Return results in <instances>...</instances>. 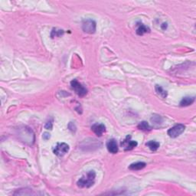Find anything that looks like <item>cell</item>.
I'll return each instance as SVG.
<instances>
[{
    "mask_svg": "<svg viewBox=\"0 0 196 196\" xmlns=\"http://www.w3.org/2000/svg\"><path fill=\"white\" fill-rule=\"evenodd\" d=\"M95 178H96V172L93 170H90L78 180L77 185L79 188H90L94 184Z\"/></svg>",
    "mask_w": 196,
    "mask_h": 196,
    "instance_id": "1",
    "label": "cell"
},
{
    "mask_svg": "<svg viewBox=\"0 0 196 196\" xmlns=\"http://www.w3.org/2000/svg\"><path fill=\"white\" fill-rule=\"evenodd\" d=\"M96 22L93 19L88 18L83 22L82 23V29L85 33L93 34L96 32Z\"/></svg>",
    "mask_w": 196,
    "mask_h": 196,
    "instance_id": "2",
    "label": "cell"
},
{
    "mask_svg": "<svg viewBox=\"0 0 196 196\" xmlns=\"http://www.w3.org/2000/svg\"><path fill=\"white\" fill-rule=\"evenodd\" d=\"M71 86L75 93L79 96H84L87 93V88L84 87L81 84H80L77 80H73L71 82Z\"/></svg>",
    "mask_w": 196,
    "mask_h": 196,
    "instance_id": "3",
    "label": "cell"
},
{
    "mask_svg": "<svg viewBox=\"0 0 196 196\" xmlns=\"http://www.w3.org/2000/svg\"><path fill=\"white\" fill-rule=\"evenodd\" d=\"M69 151V146L67 143H58L53 149V152L56 156H64Z\"/></svg>",
    "mask_w": 196,
    "mask_h": 196,
    "instance_id": "4",
    "label": "cell"
},
{
    "mask_svg": "<svg viewBox=\"0 0 196 196\" xmlns=\"http://www.w3.org/2000/svg\"><path fill=\"white\" fill-rule=\"evenodd\" d=\"M185 126L183 124H177L168 130V135L171 138H176L185 131Z\"/></svg>",
    "mask_w": 196,
    "mask_h": 196,
    "instance_id": "5",
    "label": "cell"
},
{
    "mask_svg": "<svg viewBox=\"0 0 196 196\" xmlns=\"http://www.w3.org/2000/svg\"><path fill=\"white\" fill-rule=\"evenodd\" d=\"M131 136H127L123 142H121V146L125 150H131L137 146V142L134 140H130Z\"/></svg>",
    "mask_w": 196,
    "mask_h": 196,
    "instance_id": "6",
    "label": "cell"
},
{
    "mask_svg": "<svg viewBox=\"0 0 196 196\" xmlns=\"http://www.w3.org/2000/svg\"><path fill=\"white\" fill-rule=\"evenodd\" d=\"M91 130L97 136H101L106 131V126L102 123H95L91 126Z\"/></svg>",
    "mask_w": 196,
    "mask_h": 196,
    "instance_id": "7",
    "label": "cell"
},
{
    "mask_svg": "<svg viewBox=\"0 0 196 196\" xmlns=\"http://www.w3.org/2000/svg\"><path fill=\"white\" fill-rule=\"evenodd\" d=\"M106 148L110 153H113V154H116L118 152V145H117L116 140H113V139L110 140L107 142Z\"/></svg>",
    "mask_w": 196,
    "mask_h": 196,
    "instance_id": "8",
    "label": "cell"
},
{
    "mask_svg": "<svg viewBox=\"0 0 196 196\" xmlns=\"http://www.w3.org/2000/svg\"><path fill=\"white\" fill-rule=\"evenodd\" d=\"M137 25H138V28L136 29V34L138 35H143L144 34L150 32V28L143 25V23H138Z\"/></svg>",
    "mask_w": 196,
    "mask_h": 196,
    "instance_id": "9",
    "label": "cell"
},
{
    "mask_svg": "<svg viewBox=\"0 0 196 196\" xmlns=\"http://www.w3.org/2000/svg\"><path fill=\"white\" fill-rule=\"evenodd\" d=\"M194 101V96H185L180 102L181 106H188L192 104Z\"/></svg>",
    "mask_w": 196,
    "mask_h": 196,
    "instance_id": "10",
    "label": "cell"
},
{
    "mask_svg": "<svg viewBox=\"0 0 196 196\" xmlns=\"http://www.w3.org/2000/svg\"><path fill=\"white\" fill-rule=\"evenodd\" d=\"M146 166V164L143 162H137V163H132L130 166L129 169L131 170H140L143 169V168H145Z\"/></svg>",
    "mask_w": 196,
    "mask_h": 196,
    "instance_id": "11",
    "label": "cell"
},
{
    "mask_svg": "<svg viewBox=\"0 0 196 196\" xmlns=\"http://www.w3.org/2000/svg\"><path fill=\"white\" fill-rule=\"evenodd\" d=\"M146 146H148L149 148H150V150H152V151H156V150L159 149V147H160V144L159 142L151 140V141L146 143Z\"/></svg>",
    "mask_w": 196,
    "mask_h": 196,
    "instance_id": "12",
    "label": "cell"
},
{
    "mask_svg": "<svg viewBox=\"0 0 196 196\" xmlns=\"http://www.w3.org/2000/svg\"><path fill=\"white\" fill-rule=\"evenodd\" d=\"M155 88H156V93H158L160 96H162L163 98H166V96H167V92H166L161 86H160V85H156Z\"/></svg>",
    "mask_w": 196,
    "mask_h": 196,
    "instance_id": "13",
    "label": "cell"
},
{
    "mask_svg": "<svg viewBox=\"0 0 196 196\" xmlns=\"http://www.w3.org/2000/svg\"><path fill=\"white\" fill-rule=\"evenodd\" d=\"M138 128L140 130H143V131H150L151 130V127L149 125V123L146 121H143L138 125Z\"/></svg>",
    "mask_w": 196,
    "mask_h": 196,
    "instance_id": "14",
    "label": "cell"
},
{
    "mask_svg": "<svg viewBox=\"0 0 196 196\" xmlns=\"http://www.w3.org/2000/svg\"><path fill=\"white\" fill-rule=\"evenodd\" d=\"M151 122L153 123H154V124H160L163 122V118L160 115L154 114L151 118Z\"/></svg>",
    "mask_w": 196,
    "mask_h": 196,
    "instance_id": "15",
    "label": "cell"
},
{
    "mask_svg": "<svg viewBox=\"0 0 196 196\" xmlns=\"http://www.w3.org/2000/svg\"><path fill=\"white\" fill-rule=\"evenodd\" d=\"M64 35V31L62 29H58V28H53L51 36L52 38H55V37H60Z\"/></svg>",
    "mask_w": 196,
    "mask_h": 196,
    "instance_id": "16",
    "label": "cell"
},
{
    "mask_svg": "<svg viewBox=\"0 0 196 196\" xmlns=\"http://www.w3.org/2000/svg\"><path fill=\"white\" fill-rule=\"evenodd\" d=\"M52 126H53V120H49V121H48L46 123L45 127L47 130H52Z\"/></svg>",
    "mask_w": 196,
    "mask_h": 196,
    "instance_id": "17",
    "label": "cell"
},
{
    "mask_svg": "<svg viewBox=\"0 0 196 196\" xmlns=\"http://www.w3.org/2000/svg\"><path fill=\"white\" fill-rule=\"evenodd\" d=\"M49 138H50V134H49L48 133H44V134H43L44 140H48Z\"/></svg>",
    "mask_w": 196,
    "mask_h": 196,
    "instance_id": "18",
    "label": "cell"
},
{
    "mask_svg": "<svg viewBox=\"0 0 196 196\" xmlns=\"http://www.w3.org/2000/svg\"><path fill=\"white\" fill-rule=\"evenodd\" d=\"M162 28H163V29H166L167 28V23H163V25H162Z\"/></svg>",
    "mask_w": 196,
    "mask_h": 196,
    "instance_id": "19",
    "label": "cell"
}]
</instances>
